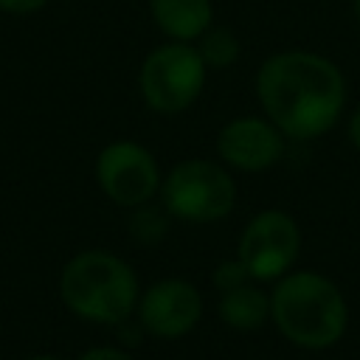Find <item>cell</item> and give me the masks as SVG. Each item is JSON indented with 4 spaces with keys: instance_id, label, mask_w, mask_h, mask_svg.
<instances>
[{
    "instance_id": "obj_13",
    "label": "cell",
    "mask_w": 360,
    "mask_h": 360,
    "mask_svg": "<svg viewBox=\"0 0 360 360\" xmlns=\"http://www.w3.org/2000/svg\"><path fill=\"white\" fill-rule=\"evenodd\" d=\"M169 211L160 205H135L132 217H129V236L141 245H158L166 233H169Z\"/></svg>"
},
{
    "instance_id": "obj_15",
    "label": "cell",
    "mask_w": 360,
    "mask_h": 360,
    "mask_svg": "<svg viewBox=\"0 0 360 360\" xmlns=\"http://www.w3.org/2000/svg\"><path fill=\"white\" fill-rule=\"evenodd\" d=\"M48 3L51 0H0V11L11 17H28V14L42 11Z\"/></svg>"
},
{
    "instance_id": "obj_3",
    "label": "cell",
    "mask_w": 360,
    "mask_h": 360,
    "mask_svg": "<svg viewBox=\"0 0 360 360\" xmlns=\"http://www.w3.org/2000/svg\"><path fill=\"white\" fill-rule=\"evenodd\" d=\"M59 298L82 321L115 326L138 307L132 267L107 250H82L59 273Z\"/></svg>"
},
{
    "instance_id": "obj_2",
    "label": "cell",
    "mask_w": 360,
    "mask_h": 360,
    "mask_svg": "<svg viewBox=\"0 0 360 360\" xmlns=\"http://www.w3.org/2000/svg\"><path fill=\"white\" fill-rule=\"evenodd\" d=\"M270 318L278 332L301 349L335 346L349 323V309L340 290L321 273L281 276L270 295Z\"/></svg>"
},
{
    "instance_id": "obj_5",
    "label": "cell",
    "mask_w": 360,
    "mask_h": 360,
    "mask_svg": "<svg viewBox=\"0 0 360 360\" xmlns=\"http://www.w3.org/2000/svg\"><path fill=\"white\" fill-rule=\"evenodd\" d=\"M160 202L172 217L188 222H217L231 214L236 186L225 166L191 158L177 163L160 183Z\"/></svg>"
},
{
    "instance_id": "obj_14",
    "label": "cell",
    "mask_w": 360,
    "mask_h": 360,
    "mask_svg": "<svg viewBox=\"0 0 360 360\" xmlns=\"http://www.w3.org/2000/svg\"><path fill=\"white\" fill-rule=\"evenodd\" d=\"M248 278H250V273H248V267L239 262V256L231 259V262H222V264L214 270V287H217L219 292L233 290V287H239V284H248Z\"/></svg>"
},
{
    "instance_id": "obj_20",
    "label": "cell",
    "mask_w": 360,
    "mask_h": 360,
    "mask_svg": "<svg viewBox=\"0 0 360 360\" xmlns=\"http://www.w3.org/2000/svg\"><path fill=\"white\" fill-rule=\"evenodd\" d=\"M352 8H354V17H357V22H360V0H352Z\"/></svg>"
},
{
    "instance_id": "obj_10",
    "label": "cell",
    "mask_w": 360,
    "mask_h": 360,
    "mask_svg": "<svg viewBox=\"0 0 360 360\" xmlns=\"http://www.w3.org/2000/svg\"><path fill=\"white\" fill-rule=\"evenodd\" d=\"M155 28L174 42H197L214 25L211 0H149Z\"/></svg>"
},
{
    "instance_id": "obj_6",
    "label": "cell",
    "mask_w": 360,
    "mask_h": 360,
    "mask_svg": "<svg viewBox=\"0 0 360 360\" xmlns=\"http://www.w3.org/2000/svg\"><path fill=\"white\" fill-rule=\"evenodd\" d=\"M96 180L101 191L121 208L149 202L160 191V169L152 152L135 141H112L96 158Z\"/></svg>"
},
{
    "instance_id": "obj_17",
    "label": "cell",
    "mask_w": 360,
    "mask_h": 360,
    "mask_svg": "<svg viewBox=\"0 0 360 360\" xmlns=\"http://www.w3.org/2000/svg\"><path fill=\"white\" fill-rule=\"evenodd\" d=\"M115 329H118V338H121V343H127V346H138V343H141V335L146 332L141 321H138V326L132 323V315H129V318H124L121 323H115Z\"/></svg>"
},
{
    "instance_id": "obj_9",
    "label": "cell",
    "mask_w": 360,
    "mask_h": 360,
    "mask_svg": "<svg viewBox=\"0 0 360 360\" xmlns=\"http://www.w3.org/2000/svg\"><path fill=\"white\" fill-rule=\"evenodd\" d=\"M217 155L239 172H264L281 160L284 132L267 115H242L219 129Z\"/></svg>"
},
{
    "instance_id": "obj_16",
    "label": "cell",
    "mask_w": 360,
    "mask_h": 360,
    "mask_svg": "<svg viewBox=\"0 0 360 360\" xmlns=\"http://www.w3.org/2000/svg\"><path fill=\"white\" fill-rule=\"evenodd\" d=\"M79 360H132V357L124 349H115V346H93V349L82 352Z\"/></svg>"
},
{
    "instance_id": "obj_1",
    "label": "cell",
    "mask_w": 360,
    "mask_h": 360,
    "mask_svg": "<svg viewBox=\"0 0 360 360\" xmlns=\"http://www.w3.org/2000/svg\"><path fill=\"white\" fill-rule=\"evenodd\" d=\"M256 98L284 138L312 141L338 124L346 107V79L323 53L278 51L256 70Z\"/></svg>"
},
{
    "instance_id": "obj_19",
    "label": "cell",
    "mask_w": 360,
    "mask_h": 360,
    "mask_svg": "<svg viewBox=\"0 0 360 360\" xmlns=\"http://www.w3.org/2000/svg\"><path fill=\"white\" fill-rule=\"evenodd\" d=\"M25 360H59V357H53V354H31Z\"/></svg>"
},
{
    "instance_id": "obj_11",
    "label": "cell",
    "mask_w": 360,
    "mask_h": 360,
    "mask_svg": "<svg viewBox=\"0 0 360 360\" xmlns=\"http://www.w3.org/2000/svg\"><path fill=\"white\" fill-rule=\"evenodd\" d=\"M217 309H219V318L228 326L250 332V329H259L270 318V298L259 287L239 284V287L225 290L219 295V307Z\"/></svg>"
},
{
    "instance_id": "obj_7",
    "label": "cell",
    "mask_w": 360,
    "mask_h": 360,
    "mask_svg": "<svg viewBox=\"0 0 360 360\" xmlns=\"http://www.w3.org/2000/svg\"><path fill=\"white\" fill-rule=\"evenodd\" d=\"M298 248L301 231L295 219L284 211H262L245 225L236 256L248 267L250 278L273 281L292 267V262L298 259Z\"/></svg>"
},
{
    "instance_id": "obj_12",
    "label": "cell",
    "mask_w": 360,
    "mask_h": 360,
    "mask_svg": "<svg viewBox=\"0 0 360 360\" xmlns=\"http://www.w3.org/2000/svg\"><path fill=\"white\" fill-rule=\"evenodd\" d=\"M194 48L202 56V62H205L208 70H225V68L236 65L239 56H242V42H239L236 31L228 28V25H211L194 42Z\"/></svg>"
},
{
    "instance_id": "obj_4",
    "label": "cell",
    "mask_w": 360,
    "mask_h": 360,
    "mask_svg": "<svg viewBox=\"0 0 360 360\" xmlns=\"http://www.w3.org/2000/svg\"><path fill=\"white\" fill-rule=\"evenodd\" d=\"M205 62L194 42L166 39L152 48L138 70V87L149 110L160 115H177L188 110L205 87Z\"/></svg>"
},
{
    "instance_id": "obj_18",
    "label": "cell",
    "mask_w": 360,
    "mask_h": 360,
    "mask_svg": "<svg viewBox=\"0 0 360 360\" xmlns=\"http://www.w3.org/2000/svg\"><path fill=\"white\" fill-rule=\"evenodd\" d=\"M349 141H352V146L360 152V107L352 112V118H349Z\"/></svg>"
},
{
    "instance_id": "obj_8",
    "label": "cell",
    "mask_w": 360,
    "mask_h": 360,
    "mask_svg": "<svg viewBox=\"0 0 360 360\" xmlns=\"http://www.w3.org/2000/svg\"><path fill=\"white\" fill-rule=\"evenodd\" d=\"M202 315V298L194 284L183 278H163L138 298V321L155 338H183Z\"/></svg>"
}]
</instances>
